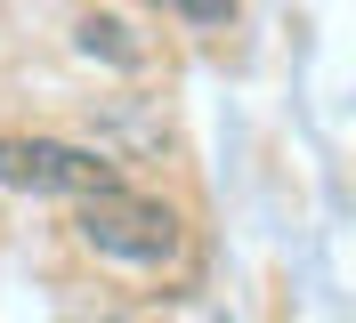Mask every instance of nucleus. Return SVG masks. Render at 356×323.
<instances>
[{"mask_svg": "<svg viewBox=\"0 0 356 323\" xmlns=\"http://www.w3.org/2000/svg\"><path fill=\"white\" fill-rule=\"evenodd\" d=\"M73 235L97 258H113V267H178L186 218H178L170 202H154V194L106 186V194H81V202H73Z\"/></svg>", "mask_w": 356, "mask_h": 323, "instance_id": "nucleus-1", "label": "nucleus"}, {"mask_svg": "<svg viewBox=\"0 0 356 323\" xmlns=\"http://www.w3.org/2000/svg\"><path fill=\"white\" fill-rule=\"evenodd\" d=\"M73 49L81 57H106V65H122V73H138V65L154 57V41L138 33L130 17H113V8H89L81 24H73Z\"/></svg>", "mask_w": 356, "mask_h": 323, "instance_id": "nucleus-3", "label": "nucleus"}, {"mask_svg": "<svg viewBox=\"0 0 356 323\" xmlns=\"http://www.w3.org/2000/svg\"><path fill=\"white\" fill-rule=\"evenodd\" d=\"M154 8H170V17H186V24H227L235 17V0H154Z\"/></svg>", "mask_w": 356, "mask_h": 323, "instance_id": "nucleus-4", "label": "nucleus"}, {"mask_svg": "<svg viewBox=\"0 0 356 323\" xmlns=\"http://www.w3.org/2000/svg\"><path fill=\"white\" fill-rule=\"evenodd\" d=\"M0 186L8 194H49V202H81V194L122 186V170L89 146H65V138H0Z\"/></svg>", "mask_w": 356, "mask_h": 323, "instance_id": "nucleus-2", "label": "nucleus"}]
</instances>
